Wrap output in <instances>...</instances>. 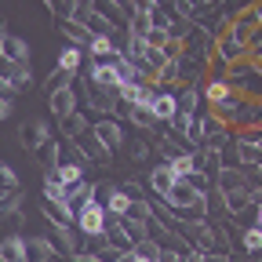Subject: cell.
Here are the masks:
<instances>
[{"mask_svg": "<svg viewBox=\"0 0 262 262\" xmlns=\"http://www.w3.org/2000/svg\"><path fill=\"white\" fill-rule=\"evenodd\" d=\"M113 4H117V8H124V11L131 15V0H113Z\"/></svg>", "mask_w": 262, "mask_h": 262, "instance_id": "7bdbcfd3", "label": "cell"}, {"mask_svg": "<svg viewBox=\"0 0 262 262\" xmlns=\"http://www.w3.org/2000/svg\"><path fill=\"white\" fill-rule=\"evenodd\" d=\"M131 204H135V201H131V196H127V193L120 189V182H117V193L110 196V204H106V211H110V215H117V219H127Z\"/></svg>", "mask_w": 262, "mask_h": 262, "instance_id": "83f0119b", "label": "cell"}, {"mask_svg": "<svg viewBox=\"0 0 262 262\" xmlns=\"http://www.w3.org/2000/svg\"><path fill=\"white\" fill-rule=\"evenodd\" d=\"M244 102H248V98H244V91H229V95L222 98V102H215V106H208V110H211L215 117H222L226 124H237V117H241Z\"/></svg>", "mask_w": 262, "mask_h": 262, "instance_id": "9a60e30c", "label": "cell"}, {"mask_svg": "<svg viewBox=\"0 0 262 262\" xmlns=\"http://www.w3.org/2000/svg\"><path fill=\"white\" fill-rule=\"evenodd\" d=\"M149 153H153V135H146V131L127 142V157H131V164H146Z\"/></svg>", "mask_w": 262, "mask_h": 262, "instance_id": "d4e9b609", "label": "cell"}, {"mask_svg": "<svg viewBox=\"0 0 262 262\" xmlns=\"http://www.w3.org/2000/svg\"><path fill=\"white\" fill-rule=\"evenodd\" d=\"M255 222H258V226H262V204H258V208H255Z\"/></svg>", "mask_w": 262, "mask_h": 262, "instance_id": "bcb514c9", "label": "cell"}, {"mask_svg": "<svg viewBox=\"0 0 262 262\" xmlns=\"http://www.w3.org/2000/svg\"><path fill=\"white\" fill-rule=\"evenodd\" d=\"M149 219H153V201H135V204H131L127 222H139V226H146Z\"/></svg>", "mask_w": 262, "mask_h": 262, "instance_id": "d6a6232c", "label": "cell"}, {"mask_svg": "<svg viewBox=\"0 0 262 262\" xmlns=\"http://www.w3.org/2000/svg\"><path fill=\"white\" fill-rule=\"evenodd\" d=\"M215 55H219L222 62L233 66V62H241V58H251V48H248V44H241V40H233V37L226 33V37H219V40H215Z\"/></svg>", "mask_w": 262, "mask_h": 262, "instance_id": "2e32d148", "label": "cell"}, {"mask_svg": "<svg viewBox=\"0 0 262 262\" xmlns=\"http://www.w3.org/2000/svg\"><path fill=\"white\" fill-rule=\"evenodd\" d=\"M186 139L193 149H204V113H196L189 117V127H186Z\"/></svg>", "mask_w": 262, "mask_h": 262, "instance_id": "4dcf8cb0", "label": "cell"}, {"mask_svg": "<svg viewBox=\"0 0 262 262\" xmlns=\"http://www.w3.org/2000/svg\"><path fill=\"white\" fill-rule=\"evenodd\" d=\"M106 244L110 248H117V251H135V237H131V229H127V219H117V215H110V222H106Z\"/></svg>", "mask_w": 262, "mask_h": 262, "instance_id": "8fae6325", "label": "cell"}, {"mask_svg": "<svg viewBox=\"0 0 262 262\" xmlns=\"http://www.w3.org/2000/svg\"><path fill=\"white\" fill-rule=\"evenodd\" d=\"M91 117L88 113H73V117H66V120H58V131H62V139L66 142H77L80 135H88V131H91Z\"/></svg>", "mask_w": 262, "mask_h": 262, "instance_id": "d6986e66", "label": "cell"}, {"mask_svg": "<svg viewBox=\"0 0 262 262\" xmlns=\"http://www.w3.org/2000/svg\"><path fill=\"white\" fill-rule=\"evenodd\" d=\"M251 58H255V62H262V44H258V48L251 51Z\"/></svg>", "mask_w": 262, "mask_h": 262, "instance_id": "f6af8a7d", "label": "cell"}, {"mask_svg": "<svg viewBox=\"0 0 262 262\" xmlns=\"http://www.w3.org/2000/svg\"><path fill=\"white\" fill-rule=\"evenodd\" d=\"M29 84H33V66H29V62L8 66V70H4V77H0V91H4V95L29 91Z\"/></svg>", "mask_w": 262, "mask_h": 262, "instance_id": "ba28073f", "label": "cell"}, {"mask_svg": "<svg viewBox=\"0 0 262 262\" xmlns=\"http://www.w3.org/2000/svg\"><path fill=\"white\" fill-rule=\"evenodd\" d=\"M37 157H40V164H44V171L58 168V164H62V142H55V139H51V142H48Z\"/></svg>", "mask_w": 262, "mask_h": 262, "instance_id": "1f68e13d", "label": "cell"}, {"mask_svg": "<svg viewBox=\"0 0 262 262\" xmlns=\"http://www.w3.org/2000/svg\"><path fill=\"white\" fill-rule=\"evenodd\" d=\"M0 182H4V196L22 193V189H18V171L11 168V164H0Z\"/></svg>", "mask_w": 262, "mask_h": 262, "instance_id": "e575fe53", "label": "cell"}, {"mask_svg": "<svg viewBox=\"0 0 262 262\" xmlns=\"http://www.w3.org/2000/svg\"><path fill=\"white\" fill-rule=\"evenodd\" d=\"M44 215L51 226H77V211L70 208V201H44Z\"/></svg>", "mask_w": 262, "mask_h": 262, "instance_id": "603a6c76", "label": "cell"}, {"mask_svg": "<svg viewBox=\"0 0 262 262\" xmlns=\"http://www.w3.org/2000/svg\"><path fill=\"white\" fill-rule=\"evenodd\" d=\"M55 255H58V248H55V241L48 233L29 237V262H51Z\"/></svg>", "mask_w": 262, "mask_h": 262, "instance_id": "cb8c5ba5", "label": "cell"}, {"mask_svg": "<svg viewBox=\"0 0 262 262\" xmlns=\"http://www.w3.org/2000/svg\"><path fill=\"white\" fill-rule=\"evenodd\" d=\"M84 80H91L95 88H106V91H120V73H117V66L113 62H88L84 66V73H80Z\"/></svg>", "mask_w": 262, "mask_h": 262, "instance_id": "52a82bcc", "label": "cell"}, {"mask_svg": "<svg viewBox=\"0 0 262 262\" xmlns=\"http://www.w3.org/2000/svg\"><path fill=\"white\" fill-rule=\"evenodd\" d=\"M168 208L171 211H186V208H208V193L204 189H196L189 179H179L171 196H168Z\"/></svg>", "mask_w": 262, "mask_h": 262, "instance_id": "3957f363", "label": "cell"}, {"mask_svg": "<svg viewBox=\"0 0 262 262\" xmlns=\"http://www.w3.org/2000/svg\"><path fill=\"white\" fill-rule=\"evenodd\" d=\"M48 237L55 241V248H58L62 258H73V255L84 251V233H80L77 226H51V229H48Z\"/></svg>", "mask_w": 262, "mask_h": 262, "instance_id": "8992f818", "label": "cell"}, {"mask_svg": "<svg viewBox=\"0 0 262 262\" xmlns=\"http://www.w3.org/2000/svg\"><path fill=\"white\" fill-rule=\"evenodd\" d=\"M51 139H55V135H51V124L40 120V117H29V120L18 127V142H22L26 153H40Z\"/></svg>", "mask_w": 262, "mask_h": 262, "instance_id": "7a4b0ae2", "label": "cell"}, {"mask_svg": "<svg viewBox=\"0 0 262 262\" xmlns=\"http://www.w3.org/2000/svg\"><path fill=\"white\" fill-rule=\"evenodd\" d=\"M168 40H171V33H168V29H153L149 37H146V44H149V48H164Z\"/></svg>", "mask_w": 262, "mask_h": 262, "instance_id": "74e56055", "label": "cell"}, {"mask_svg": "<svg viewBox=\"0 0 262 262\" xmlns=\"http://www.w3.org/2000/svg\"><path fill=\"white\" fill-rule=\"evenodd\" d=\"M215 186L222 193H237V189H251V175L244 168H222V175L215 179Z\"/></svg>", "mask_w": 262, "mask_h": 262, "instance_id": "ffe728a7", "label": "cell"}, {"mask_svg": "<svg viewBox=\"0 0 262 262\" xmlns=\"http://www.w3.org/2000/svg\"><path fill=\"white\" fill-rule=\"evenodd\" d=\"M127 33H131V37H149V33H153L149 15H142V11H131V15H127Z\"/></svg>", "mask_w": 262, "mask_h": 262, "instance_id": "f1b7e54d", "label": "cell"}, {"mask_svg": "<svg viewBox=\"0 0 262 262\" xmlns=\"http://www.w3.org/2000/svg\"><path fill=\"white\" fill-rule=\"evenodd\" d=\"M179 233L186 237V244H189L193 251H229V233H222V226H215L211 219L182 222Z\"/></svg>", "mask_w": 262, "mask_h": 262, "instance_id": "6da1fadb", "label": "cell"}, {"mask_svg": "<svg viewBox=\"0 0 262 262\" xmlns=\"http://www.w3.org/2000/svg\"><path fill=\"white\" fill-rule=\"evenodd\" d=\"M58 33H62L70 44H77V48H88L91 37H95V33H91L84 22H77V18H62V22H58Z\"/></svg>", "mask_w": 262, "mask_h": 262, "instance_id": "7402d4cb", "label": "cell"}, {"mask_svg": "<svg viewBox=\"0 0 262 262\" xmlns=\"http://www.w3.org/2000/svg\"><path fill=\"white\" fill-rule=\"evenodd\" d=\"M241 135H244L248 142H255V146L262 149V127H244V131H241Z\"/></svg>", "mask_w": 262, "mask_h": 262, "instance_id": "ab89813d", "label": "cell"}, {"mask_svg": "<svg viewBox=\"0 0 262 262\" xmlns=\"http://www.w3.org/2000/svg\"><path fill=\"white\" fill-rule=\"evenodd\" d=\"M73 146H77V149L84 153V160H88V164H98V168H106V164L113 160V153H110V149H106L102 142L95 139V131H88V135H80V139H77Z\"/></svg>", "mask_w": 262, "mask_h": 262, "instance_id": "7c38bea8", "label": "cell"}, {"mask_svg": "<svg viewBox=\"0 0 262 262\" xmlns=\"http://www.w3.org/2000/svg\"><path fill=\"white\" fill-rule=\"evenodd\" d=\"M168 62H171V58L164 55L160 48H149V51H146V62H142V70H146V73H149V77L157 80V73H160L164 66H168Z\"/></svg>", "mask_w": 262, "mask_h": 262, "instance_id": "f546056e", "label": "cell"}, {"mask_svg": "<svg viewBox=\"0 0 262 262\" xmlns=\"http://www.w3.org/2000/svg\"><path fill=\"white\" fill-rule=\"evenodd\" d=\"M91 131H95V139L102 142L110 153H117V149H124V146H127L124 124H120V120H113V117H98V120L91 124Z\"/></svg>", "mask_w": 262, "mask_h": 262, "instance_id": "5b68a950", "label": "cell"}, {"mask_svg": "<svg viewBox=\"0 0 262 262\" xmlns=\"http://www.w3.org/2000/svg\"><path fill=\"white\" fill-rule=\"evenodd\" d=\"M241 248L248 255H262V226L258 222H251V226L241 229Z\"/></svg>", "mask_w": 262, "mask_h": 262, "instance_id": "4316f807", "label": "cell"}, {"mask_svg": "<svg viewBox=\"0 0 262 262\" xmlns=\"http://www.w3.org/2000/svg\"><path fill=\"white\" fill-rule=\"evenodd\" d=\"M171 171H175V179H189L196 168H193V153H186V157H179V160H171Z\"/></svg>", "mask_w": 262, "mask_h": 262, "instance_id": "8d00e7d4", "label": "cell"}, {"mask_svg": "<svg viewBox=\"0 0 262 262\" xmlns=\"http://www.w3.org/2000/svg\"><path fill=\"white\" fill-rule=\"evenodd\" d=\"M255 15H258V26H262V0H255Z\"/></svg>", "mask_w": 262, "mask_h": 262, "instance_id": "ee69618b", "label": "cell"}, {"mask_svg": "<svg viewBox=\"0 0 262 262\" xmlns=\"http://www.w3.org/2000/svg\"><path fill=\"white\" fill-rule=\"evenodd\" d=\"M44 201H66V186L55 179V171L44 175Z\"/></svg>", "mask_w": 262, "mask_h": 262, "instance_id": "836d02e7", "label": "cell"}, {"mask_svg": "<svg viewBox=\"0 0 262 262\" xmlns=\"http://www.w3.org/2000/svg\"><path fill=\"white\" fill-rule=\"evenodd\" d=\"M0 262H29V237L8 233L0 241Z\"/></svg>", "mask_w": 262, "mask_h": 262, "instance_id": "5bb4252c", "label": "cell"}, {"mask_svg": "<svg viewBox=\"0 0 262 262\" xmlns=\"http://www.w3.org/2000/svg\"><path fill=\"white\" fill-rule=\"evenodd\" d=\"M77 106H80V95H77L73 88L48 91V110H51V117L66 120V117H73V113H77Z\"/></svg>", "mask_w": 262, "mask_h": 262, "instance_id": "30bf717a", "label": "cell"}, {"mask_svg": "<svg viewBox=\"0 0 262 262\" xmlns=\"http://www.w3.org/2000/svg\"><path fill=\"white\" fill-rule=\"evenodd\" d=\"M219 4H222V8H229V4H233V0H219Z\"/></svg>", "mask_w": 262, "mask_h": 262, "instance_id": "7dc6e473", "label": "cell"}, {"mask_svg": "<svg viewBox=\"0 0 262 262\" xmlns=\"http://www.w3.org/2000/svg\"><path fill=\"white\" fill-rule=\"evenodd\" d=\"M175 171H171V164H157V168H149V175H146V186H149V193L153 196H160V201H168L171 196V189H175Z\"/></svg>", "mask_w": 262, "mask_h": 262, "instance_id": "9c48e42d", "label": "cell"}, {"mask_svg": "<svg viewBox=\"0 0 262 262\" xmlns=\"http://www.w3.org/2000/svg\"><path fill=\"white\" fill-rule=\"evenodd\" d=\"M11 110H15V95H4V98H0V120L11 117Z\"/></svg>", "mask_w": 262, "mask_h": 262, "instance_id": "60d3db41", "label": "cell"}, {"mask_svg": "<svg viewBox=\"0 0 262 262\" xmlns=\"http://www.w3.org/2000/svg\"><path fill=\"white\" fill-rule=\"evenodd\" d=\"M84 58H91V55H88V48H77V44H66V48L58 51V70H66V73H73V77H80V73H84Z\"/></svg>", "mask_w": 262, "mask_h": 262, "instance_id": "e0dca14e", "label": "cell"}, {"mask_svg": "<svg viewBox=\"0 0 262 262\" xmlns=\"http://www.w3.org/2000/svg\"><path fill=\"white\" fill-rule=\"evenodd\" d=\"M251 70H255V58H241V62H233V66H229V73H226V80L233 84L237 91H244V84H248Z\"/></svg>", "mask_w": 262, "mask_h": 262, "instance_id": "484cf974", "label": "cell"}, {"mask_svg": "<svg viewBox=\"0 0 262 262\" xmlns=\"http://www.w3.org/2000/svg\"><path fill=\"white\" fill-rule=\"evenodd\" d=\"M66 262H102L95 251H80V255H73V258H66Z\"/></svg>", "mask_w": 262, "mask_h": 262, "instance_id": "b9f144b4", "label": "cell"}, {"mask_svg": "<svg viewBox=\"0 0 262 262\" xmlns=\"http://www.w3.org/2000/svg\"><path fill=\"white\" fill-rule=\"evenodd\" d=\"M153 8H160L157 0H131V11H142V15H149Z\"/></svg>", "mask_w": 262, "mask_h": 262, "instance_id": "f35d334b", "label": "cell"}, {"mask_svg": "<svg viewBox=\"0 0 262 262\" xmlns=\"http://www.w3.org/2000/svg\"><path fill=\"white\" fill-rule=\"evenodd\" d=\"M201 102H204L201 84H182L179 88V113L182 117H196V113H201Z\"/></svg>", "mask_w": 262, "mask_h": 262, "instance_id": "ac0fdd59", "label": "cell"}, {"mask_svg": "<svg viewBox=\"0 0 262 262\" xmlns=\"http://www.w3.org/2000/svg\"><path fill=\"white\" fill-rule=\"evenodd\" d=\"M58 88H73V73H66V70H51V77H48V91H58Z\"/></svg>", "mask_w": 262, "mask_h": 262, "instance_id": "d590c367", "label": "cell"}, {"mask_svg": "<svg viewBox=\"0 0 262 262\" xmlns=\"http://www.w3.org/2000/svg\"><path fill=\"white\" fill-rule=\"evenodd\" d=\"M153 117L160 120V124H171V117L179 113V91H160L157 98H153Z\"/></svg>", "mask_w": 262, "mask_h": 262, "instance_id": "44dd1931", "label": "cell"}, {"mask_svg": "<svg viewBox=\"0 0 262 262\" xmlns=\"http://www.w3.org/2000/svg\"><path fill=\"white\" fill-rule=\"evenodd\" d=\"M106 222H110V211L98 204V201H88L77 211V229H80L84 237H102L106 233Z\"/></svg>", "mask_w": 262, "mask_h": 262, "instance_id": "277c9868", "label": "cell"}, {"mask_svg": "<svg viewBox=\"0 0 262 262\" xmlns=\"http://www.w3.org/2000/svg\"><path fill=\"white\" fill-rule=\"evenodd\" d=\"M0 55H4L8 66H18V62H29L33 58L29 44L22 37H15V33H4V37H0Z\"/></svg>", "mask_w": 262, "mask_h": 262, "instance_id": "4fadbf2b", "label": "cell"}]
</instances>
